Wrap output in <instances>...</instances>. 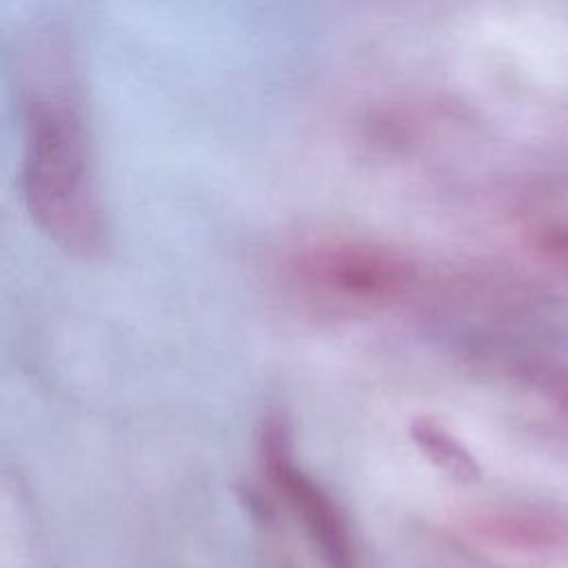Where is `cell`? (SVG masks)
I'll return each mask as SVG.
<instances>
[{"mask_svg":"<svg viewBox=\"0 0 568 568\" xmlns=\"http://www.w3.org/2000/svg\"><path fill=\"white\" fill-rule=\"evenodd\" d=\"M521 377L539 397L568 415V366L537 359L524 366Z\"/></svg>","mask_w":568,"mask_h":568,"instance_id":"obj_6","label":"cell"},{"mask_svg":"<svg viewBox=\"0 0 568 568\" xmlns=\"http://www.w3.org/2000/svg\"><path fill=\"white\" fill-rule=\"evenodd\" d=\"M537 248L546 260H550L559 268L568 271V229L550 226V229L539 231Z\"/></svg>","mask_w":568,"mask_h":568,"instance_id":"obj_7","label":"cell"},{"mask_svg":"<svg viewBox=\"0 0 568 568\" xmlns=\"http://www.w3.org/2000/svg\"><path fill=\"white\" fill-rule=\"evenodd\" d=\"M297 286L342 308H384L417 286V266L404 253L364 240L313 242L291 262Z\"/></svg>","mask_w":568,"mask_h":568,"instance_id":"obj_2","label":"cell"},{"mask_svg":"<svg viewBox=\"0 0 568 568\" xmlns=\"http://www.w3.org/2000/svg\"><path fill=\"white\" fill-rule=\"evenodd\" d=\"M459 528L484 548L544 557L568 548V506L550 501L486 504L462 515Z\"/></svg>","mask_w":568,"mask_h":568,"instance_id":"obj_4","label":"cell"},{"mask_svg":"<svg viewBox=\"0 0 568 568\" xmlns=\"http://www.w3.org/2000/svg\"><path fill=\"white\" fill-rule=\"evenodd\" d=\"M260 466L266 484L297 519L326 568H357V548L335 499L304 473L293 455L291 433L282 417H268L260 430Z\"/></svg>","mask_w":568,"mask_h":568,"instance_id":"obj_3","label":"cell"},{"mask_svg":"<svg viewBox=\"0 0 568 568\" xmlns=\"http://www.w3.org/2000/svg\"><path fill=\"white\" fill-rule=\"evenodd\" d=\"M408 437L422 457H426V462L446 477L462 484H473L481 477V466L470 448L437 417H413L408 424Z\"/></svg>","mask_w":568,"mask_h":568,"instance_id":"obj_5","label":"cell"},{"mask_svg":"<svg viewBox=\"0 0 568 568\" xmlns=\"http://www.w3.org/2000/svg\"><path fill=\"white\" fill-rule=\"evenodd\" d=\"M20 189L31 220L69 255L98 257L109 217L82 98L67 55L49 44L29 69Z\"/></svg>","mask_w":568,"mask_h":568,"instance_id":"obj_1","label":"cell"}]
</instances>
